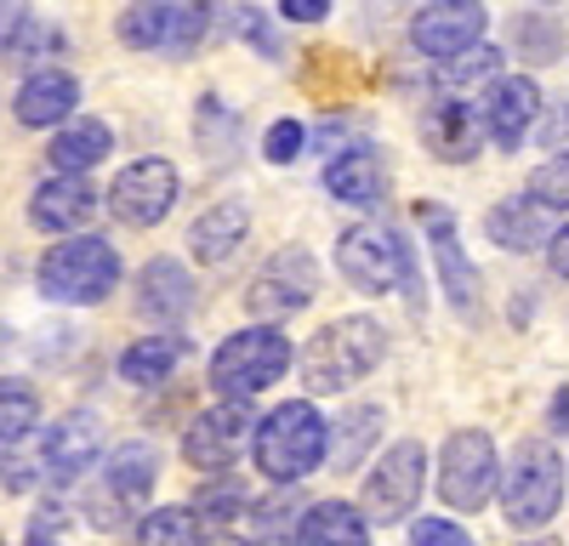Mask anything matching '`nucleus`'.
I'll list each match as a JSON object with an SVG mask.
<instances>
[{
	"instance_id": "15",
	"label": "nucleus",
	"mask_w": 569,
	"mask_h": 546,
	"mask_svg": "<svg viewBox=\"0 0 569 546\" xmlns=\"http://www.w3.org/2000/svg\"><path fill=\"white\" fill-rule=\"evenodd\" d=\"M98 189L86 176H46L40 189L29 194V222L40 234H80V228L98 216Z\"/></svg>"
},
{
	"instance_id": "30",
	"label": "nucleus",
	"mask_w": 569,
	"mask_h": 546,
	"mask_svg": "<svg viewBox=\"0 0 569 546\" xmlns=\"http://www.w3.org/2000/svg\"><path fill=\"white\" fill-rule=\"evenodd\" d=\"M34 422H40V393L23 376H7V382H0V444L29 438Z\"/></svg>"
},
{
	"instance_id": "38",
	"label": "nucleus",
	"mask_w": 569,
	"mask_h": 546,
	"mask_svg": "<svg viewBox=\"0 0 569 546\" xmlns=\"http://www.w3.org/2000/svg\"><path fill=\"white\" fill-rule=\"evenodd\" d=\"M410 546H472V535L450 518H416L410 524Z\"/></svg>"
},
{
	"instance_id": "44",
	"label": "nucleus",
	"mask_w": 569,
	"mask_h": 546,
	"mask_svg": "<svg viewBox=\"0 0 569 546\" xmlns=\"http://www.w3.org/2000/svg\"><path fill=\"white\" fill-rule=\"evenodd\" d=\"M23 18H29V7H7V0H0V52H7V40L18 34Z\"/></svg>"
},
{
	"instance_id": "8",
	"label": "nucleus",
	"mask_w": 569,
	"mask_h": 546,
	"mask_svg": "<svg viewBox=\"0 0 569 546\" xmlns=\"http://www.w3.org/2000/svg\"><path fill=\"white\" fill-rule=\"evenodd\" d=\"M177 189H182L177 165L160 160V154H142L109 182V211L126 228H160L177 205Z\"/></svg>"
},
{
	"instance_id": "20",
	"label": "nucleus",
	"mask_w": 569,
	"mask_h": 546,
	"mask_svg": "<svg viewBox=\"0 0 569 546\" xmlns=\"http://www.w3.org/2000/svg\"><path fill=\"white\" fill-rule=\"evenodd\" d=\"M154 484H160V455H154V444L131 438V444H114V449H109V467H103V495H109V501H120L126 513H131V507H149Z\"/></svg>"
},
{
	"instance_id": "33",
	"label": "nucleus",
	"mask_w": 569,
	"mask_h": 546,
	"mask_svg": "<svg viewBox=\"0 0 569 546\" xmlns=\"http://www.w3.org/2000/svg\"><path fill=\"white\" fill-rule=\"evenodd\" d=\"M485 80L490 85L501 80V52H496V46H472V52L439 63V85L445 91H472V85H485Z\"/></svg>"
},
{
	"instance_id": "29",
	"label": "nucleus",
	"mask_w": 569,
	"mask_h": 546,
	"mask_svg": "<svg viewBox=\"0 0 569 546\" xmlns=\"http://www.w3.org/2000/svg\"><path fill=\"white\" fill-rule=\"evenodd\" d=\"M171 23H177V7H166V0H154V7H126L120 12V40L131 46V52H166Z\"/></svg>"
},
{
	"instance_id": "47",
	"label": "nucleus",
	"mask_w": 569,
	"mask_h": 546,
	"mask_svg": "<svg viewBox=\"0 0 569 546\" xmlns=\"http://www.w3.org/2000/svg\"><path fill=\"white\" fill-rule=\"evenodd\" d=\"M530 546H563V540H530Z\"/></svg>"
},
{
	"instance_id": "27",
	"label": "nucleus",
	"mask_w": 569,
	"mask_h": 546,
	"mask_svg": "<svg viewBox=\"0 0 569 546\" xmlns=\"http://www.w3.org/2000/svg\"><path fill=\"white\" fill-rule=\"evenodd\" d=\"M302 495L297 489H279V495H268V501H251V513H246V529H251V540L246 546H284L297 535V524H302Z\"/></svg>"
},
{
	"instance_id": "6",
	"label": "nucleus",
	"mask_w": 569,
	"mask_h": 546,
	"mask_svg": "<svg viewBox=\"0 0 569 546\" xmlns=\"http://www.w3.org/2000/svg\"><path fill=\"white\" fill-rule=\"evenodd\" d=\"M421 484H427V449H421V438H399L376 455V467L365 473L353 513L365 518V529L370 524H405V513L421 501Z\"/></svg>"
},
{
	"instance_id": "48",
	"label": "nucleus",
	"mask_w": 569,
	"mask_h": 546,
	"mask_svg": "<svg viewBox=\"0 0 569 546\" xmlns=\"http://www.w3.org/2000/svg\"><path fill=\"white\" fill-rule=\"evenodd\" d=\"M0 546H7V540H0Z\"/></svg>"
},
{
	"instance_id": "16",
	"label": "nucleus",
	"mask_w": 569,
	"mask_h": 546,
	"mask_svg": "<svg viewBox=\"0 0 569 546\" xmlns=\"http://www.w3.org/2000/svg\"><path fill=\"white\" fill-rule=\"evenodd\" d=\"M479 103H467V98H439V103H427L421 114V143L433 149V160L445 165H467L472 154H479Z\"/></svg>"
},
{
	"instance_id": "36",
	"label": "nucleus",
	"mask_w": 569,
	"mask_h": 546,
	"mask_svg": "<svg viewBox=\"0 0 569 546\" xmlns=\"http://www.w3.org/2000/svg\"><path fill=\"white\" fill-rule=\"evenodd\" d=\"M302 143H308V125L302 120H273L268 136H262V160L268 165H291L302 154Z\"/></svg>"
},
{
	"instance_id": "12",
	"label": "nucleus",
	"mask_w": 569,
	"mask_h": 546,
	"mask_svg": "<svg viewBox=\"0 0 569 546\" xmlns=\"http://www.w3.org/2000/svg\"><path fill=\"white\" fill-rule=\"evenodd\" d=\"M485 23H490V12L479 0H439V7H421L410 18V40L427 58L450 63V58L472 52V46H485Z\"/></svg>"
},
{
	"instance_id": "31",
	"label": "nucleus",
	"mask_w": 569,
	"mask_h": 546,
	"mask_svg": "<svg viewBox=\"0 0 569 546\" xmlns=\"http://www.w3.org/2000/svg\"><path fill=\"white\" fill-rule=\"evenodd\" d=\"M137 546H200V518L188 507H154L137 518Z\"/></svg>"
},
{
	"instance_id": "13",
	"label": "nucleus",
	"mask_w": 569,
	"mask_h": 546,
	"mask_svg": "<svg viewBox=\"0 0 569 546\" xmlns=\"http://www.w3.org/2000/svg\"><path fill=\"white\" fill-rule=\"evenodd\" d=\"M34 444H40V473L52 484H74L103 455V427H98V416H86V410H69V416H58Z\"/></svg>"
},
{
	"instance_id": "2",
	"label": "nucleus",
	"mask_w": 569,
	"mask_h": 546,
	"mask_svg": "<svg viewBox=\"0 0 569 546\" xmlns=\"http://www.w3.org/2000/svg\"><path fill=\"white\" fill-rule=\"evenodd\" d=\"M325 438H330V422L308 398H284L279 410L257 416V433H251V455L257 467L273 478V484H297L308 473H319L325 462Z\"/></svg>"
},
{
	"instance_id": "23",
	"label": "nucleus",
	"mask_w": 569,
	"mask_h": 546,
	"mask_svg": "<svg viewBox=\"0 0 569 546\" xmlns=\"http://www.w3.org/2000/svg\"><path fill=\"white\" fill-rule=\"evenodd\" d=\"M246 228H251V211H246L240 200H222V205H211L206 216L188 222V251H194V262L217 267V262H228L233 251H240Z\"/></svg>"
},
{
	"instance_id": "25",
	"label": "nucleus",
	"mask_w": 569,
	"mask_h": 546,
	"mask_svg": "<svg viewBox=\"0 0 569 546\" xmlns=\"http://www.w3.org/2000/svg\"><path fill=\"white\" fill-rule=\"evenodd\" d=\"M188 353H194V342H188L182 331H149L142 342H131V347L120 353V376H126L131 387H160Z\"/></svg>"
},
{
	"instance_id": "18",
	"label": "nucleus",
	"mask_w": 569,
	"mask_h": 546,
	"mask_svg": "<svg viewBox=\"0 0 569 546\" xmlns=\"http://www.w3.org/2000/svg\"><path fill=\"white\" fill-rule=\"evenodd\" d=\"M74 103H80V80L63 74V69H40V74H29V80L18 85L12 114H18V125H29V131H58V125H69Z\"/></svg>"
},
{
	"instance_id": "46",
	"label": "nucleus",
	"mask_w": 569,
	"mask_h": 546,
	"mask_svg": "<svg viewBox=\"0 0 569 546\" xmlns=\"http://www.w3.org/2000/svg\"><path fill=\"white\" fill-rule=\"evenodd\" d=\"M211 546H246V540H211Z\"/></svg>"
},
{
	"instance_id": "35",
	"label": "nucleus",
	"mask_w": 569,
	"mask_h": 546,
	"mask_svg": "<svg viewBox=\"0 0 569 546\" xmlns=\"http://www.w3.org/2000/svg\"><path fill=\"white\" fill-rule=\"evenodd\" d=\"M40 478L46 473H40V444L34 438H18L7 455H0V489L7 495H29Z\"/></svg>"
},
{
	"instance_id": "22",
	"label": "nucleus",
	"mask_w": 569,
	"mask_h": 546,
	"mask_svg": "<svg viewBox=\"0 0 569 546\" xmlns=\"http://www.w3.org/2000/svg\"><path fill=\"white\" fill-rule=\"evenodd\" d=\"M109 154H114V131L103 120H69V125H58L52 149H46L52 176H86L91 165H103Z\"/></svg>"
},
{
	"instance_id": "26",
	"label": "nucleus",
	"mask_w": 569,
	"mask_h": 546,
	"mask_svg": "<svg viewBox=\"0 0 569 546\" xmlns=\"http://www.w3.org/2000/svg\"><path fill=\"white\" fill-rule=\"evenodd\" d=\"M297 546H370V529L348 501H313L297 524Z\"/></svg>"
},
{
	"instance_id": "28",
	"label": "nucleus",
	"mask_w": 569,
	"mask_h": 546,
	"mask_svg": "<svg viewBox=\"0 0 569 546\" xmlns=\"http://www.w3.org/2000/svg\"><path fill=\"white\" fill-rule=\"evenodd\" d=\"M337 433L342 438H325V449H330V462H337V473H353L365 462L370 438L382 433V404H353L348 416L337 422Z\"/></svg>"
},
{
	"instance_id": "43",
	"label": "nucleus",
	"mask_w": 569,
	"mask_h": 546,
	"mask_svg": "<svg viewBox=\"0 0 569 546\" xmlns=\"http://www.w3.org/2000/svg\"><path fill=\"white\" fill-rule=\"evenodd\" d=\"M563 240H569V228L558 222L552 234H547V267L558 273V280H563V273H569V245H563Z\"/></svg>"
},
{
	"instance_id": "21",
	"label": "nucleus",
	"mask_w": 569,
	"mask_h": 546,
	"mask_svg": "<svg viewBox=\"0 0 569 546\" xmlns=\"http://www.w3.org/2000/svg\"><path fill=\"white\" fill-rule=\"evenodd\" d=\"M325 189H330V200L376 205V200L388 194V165H382V149H370V143L342 149L337 160L325 165Z\"/></svg>"
},
{
	"instance_id": "10",
	"label": "nucleus",
	"mask_w": 569,
	"mask_h": 546,
	"mask_svg": "<svg viewBox=\"0 0 569 546\" xmlns=\"http://www.w3.org/2000/svg\"><path fill=\"white\" fill-rule=\"evenodd\" d=\"M313 296H319V262H313V251L308 245H284V251H273L257 267V280L246 291V307L257 318H291Z\"/></svg>"
},
{
	"instance_id": "1",
	"label": "nucleus",
	"mask_w": 569,
	"mask_h": 546,
	"mask_svg": "<svg viewBox=\"0 0 569 546\" xmlns=\"http://www.w3.org/2000/svg\"><path fill=\"white\" fill-rule=\"evenodd\" d=\"M382 358H388V331L370 313H348L302 347V382H308V393H348Z\"/></svg>"
},
{
	"instance_id": "9",
	"label": "nucleus",
	"mask_w": 569,
	"mask_h": 546,
	"mask_svg": "<svg viewBox=\"0 0 569 546\" xmlns=\"http://www.w3.org/2000/svg\"><path fill=\"white\" fill-rule=\"evenodd\" d=\"M337 273L365 296H388L405 273V240L376 222H353L337 234Z\"/></svg>"
},
{
	"instance_id": "40",
	"label": "nucleus",
	"mask_w": 569,
	"mask_h": 546,
	"mask_svg": "<svg viewBox=\"0 0 569 546\" xmlns=\"http://www.w3.org/2000/svg\"><path fill=\"white\" fill-rule=\"evenodd\" d=\"M233 29H240L246 40H257V46H262V58H279V46L268 40V18H262V12H251V7H240V18H233Z\"/></svg>"
},
{
	"instance_id": "34",
	"label": "nucleus",
	"mask_w": 569,
	"mask_h": 546,
	"mask_svg": "<svg viewBox=\"0 0 569 546\" xmlns=\"http://www.w3.org/2000/svg\"><path fill=\"white\" fill-rule=\"evenodd\" d=\"M246 507H251V489L240 478H217L194 495V518H211V524H233Z\"/></svg>"
},
{
	"instance_id": "5",
	"label": "nucleus",
	"mask_w": 569,
	"mask_h": 546,
	"mask_svg": "<svg viewBox=\"0 0 569 546\" xmlns=\"http://www.w3.org/2000/svg\"><path fill=\"white\" fill-rule=\"evenodd\" d=\"M291 342L284 331H268V325H251V331H233L217 353H211V387L222 398H257L262 387H273L284 371H291Z\"/></svg>"
},
{
	"instance_id": "37",
	"label": "nucleus",
	"mask_w": 569,
	"mask_h": 546,
	"mask_svg": "<svg viewBox=\"0 0 569 546\" xmlns=\"http://www.w3.org/2000/svg\"><path fill=\"white\" fill-rule=\"evenodd\" d=\"M563 182H569V171H563V154L558 160H547L536 176H530V189H525V200H536L541 211H552V216H563Z\"/></svg>"
},
{
	"instance_id": "7",
	"label": "nucleus",
	"mask_w": 569,
	"mask_h": 546,
	"mask_svg": "<svg viewBox=\"0 0 569 546\" xmlns=\"http://www.w3.org/2000/svg\"><path fill=\"white\" fill-rule=\"evenodd\" d=\"M496 478H501V455H496L485 427H461V433L445 438V455H439V495H445V507L479 513L485 501L496 495Z\"/></svg>"
},
{
	"instance_id": "41",
	"label": "nucleus",
	"mask_w": 569,
	"mask_h": 546,
	"mask_svg": "<svg viewBox=\"0 0 569 546\" xmlns=\"http://www.w3.org/2000/svg\"><path fill=\"white\" fill-rule=\"evenodd\" d=\"M52 529H63V507L46 501V507L34 513V524H29V546H52Z\"/></svg>"
},
{
	"instance_id": "45",
	"label": "nucleus",
	"mask_w": 569,
	"mask_h": 546,
	"mask_svg": "<svg viewBox=\"0 0 569 546\" xmlns=\"http://www.w3.org/2000/svg\"><path fill=\"white\" fill-rule=\"evenodd\" d=\"M563 416H569V393H563V382H558V393H552V404H547V427H552L558 438H563V427H569Z\"/></svg>"
},
{
	"instance_id": "19",
	"label": "nucleus",
	"mask_w": 569,
	"mask_h": 546,
	"mask_svg": "<svg viewBox=\"0 0 569 546\" xmlns=\"http://www.w3.org/2000/svg\"><path fill=\"white\" fill-rule=\"evenodd\" d=\"M137 307H142V318H154V325H177V318L194 307V280H188V267L177 256L142 262V273H137Z\"/></svg>"
},
{
	"instance_id": "32",
	"label": "nucleus",
	"mask_w": 569,
	"mask_h": 546,
	"mask_svg": "<svg viewBox=\"0 0 569 546\" xmlns=\"http://www.w3.org/2000/svg\"><path fill=\"white\" fill-rule=\"evenodd\" d=\"M63 52V29H52V23H40L34 12L18 23V34L7 40V63L12 69H34V63H46V58H58Z\"/></svg>"
},
{
	"instance_id": "14",
	"label": "nucleus",
	"mask_w": 569,
	"mask_h": 546,
	"mask_svg": "<svg viewBox=\"0 0 569 546\" xmlns=\"http://www.w3.org/2000/svg\"><path fill=\"white\" fill-rule=\"evenodd\" d=\"M536 114H541V85H536L530 74H501V80L485 91V103H479V125L490 131V143L507 149V154L530 136Z\"/></svg>"
},
{
	"instance_id": "3",
	"label": "nucleus",
	"mask_w": 569,
	"mask_h": 546,
	"mask_svg": "<svg viewBox=\"0 0 569 546\" xmlns=\"http://www.w3.org/2000/svg\"><path fill=\"white\" fill-rule=\"evenodd\" d=\"M34 285L46 302H63V307H98L114 296L120 285V251L98 234H74L58 240L52 251L40 256L34 267Z\"/></svg>"
},
{
	"instance_id": "42",
	"label": "nucleus",
	"mask_w": 569,
	"mask_h": 546,
	"mask_svg": "<svg viewBox=\"0 0 569 546\" xmlns=\"http://www.w3.org/2000/svg\"><path fill=\"white\" fill-rule=\"evenodd\" d=\"M330 12V0H279V18H291V23H319Z\"/></svg>"
},
{
	"instance_id": "17",
	"label": "nucleus",
	"mask_w": 569,
	"mask_h": 546,
	"mask_svg": "<svg viewBox=\"0 0 569 546\" xmlns=\"http://www.w3.org/2000/svg\"><path fill=\"white\" fill-rule=\"evenodd\" d=\"M416 222L427 228V240H433V256H439V280L450 291V307L456 313H472L479 307V267H472L456 245V216L445 205H416Z\"/></svg>"
},
{
	"instance_id": "24",
	"label": "nucleus",
	"mask_w": 569,
	"mask_h": 546,
	"mask_svg": "<svg viewBox=\"0 0 569 546\" xmlns=\"http://www.w3.org/2000/svg\"><path fill=\"white\" fill-rule=\"evenodd\" d=\"M563 216H552V211H541L536 200H525V194H512V200H501V205H490V216H485V234L501 245V251H536L552 228H558Z\"/></svg>"
},
{
	"instance_id": "11",
	"label": "nucleus",
	"mask_w": 569,
	"mask_h": 546,
	"mask_svg": "<svg viewBox=\"0 0 569 546\" xmlns=\"http://www.w3.org/2000/svg\"><path fill=\"white\" fill-rule=\"evenodd\" d=\"M257 433V410L246 398H222L211 410H200L194 422L182 433V462L200 467V473H222L233 467V455H240Z\"/></svg>"
},
{
	"instance_id": "39",
	"label": "nucleus",
	"mask_w": 569,
	"mask_h": 546,
	"mask_svg": "<svg viewBox=\"0 0 569 546\" xmlns=\"http://www.w3.org/2000/svg\"><path fill=\"white\" fill-rule=\"evenodd\" d=\"M86 518H91V529H120L126 524V507H120V501H109L103 489H91L86 495Z\"/></svg>"
},
{
	"instance_id": "4",
	"label": "nucleus",
	"mask_w": 569,
	"mask_h": 546,
	"mask_svg": "<svg viewBox=\"0 0 569 546\" xmlns=\"http://www.w3.org/2000/svg\"><path fill=\"white\" fill-rule=\"evenodd\" d=\"M563 513V455L541 438L512 449V467H501V518L507 529H541Z\"/></svg>"
}]
</instances>
